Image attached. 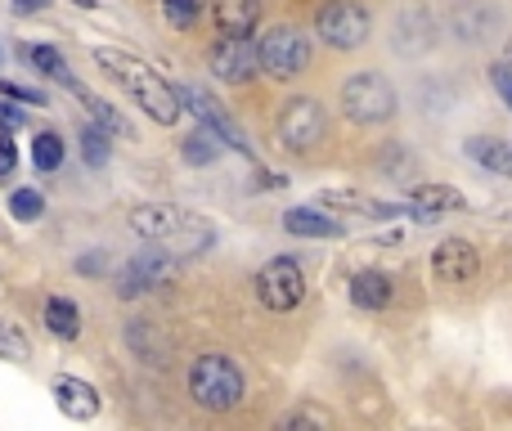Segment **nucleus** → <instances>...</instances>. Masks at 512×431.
<instances>
[{
	"instance_id": "1",
	"label": "nucleus",
	"mask_w": 512,
	"mask_h": 431,
	"mask_svg": "<svg viewBox=\"0 0 512 431\" xmlns=\"http://www.w3.org/2000/svg\"><path fill=\"white\" fill-rule=\"evenodd\" d=\"M95 59H99V68H108L117 81H122L126 90H131L135 99H140V108L153 117V122H162V126H171V122H180V90H171L167 81L158 77V72L149 68V63H140L135 54H122V50H95Z\"/></svg>"
},
{
	"instance_id": "2",
	"label": "nucleus",
	"mask_w": 512,
	"mask_h": 431,
	"mask_svg": "<svg viewBox=\"0 0 512 431\" xmlns=\"http://www.w3.org/2000/svg\"><path fill=\"white\" fill-rule=\"evenodd\" d=\"M243 391H248V382H243V369L230 355H198L189 364V396L203 409H212V414L243 405Z\"/></svg>"
},
{
	"instance_id": "3",
	"label": "nucleus",
	"mask_w": 512,
	"mask_h": 431,
	"mask_svg": "<svg viewBox=\"0 0 512 431\" xmlns=\"http://www.w3.org/2000/svg\"><path fill=\"white\" fill-rule=\"evenodd\" d=\"M342 113L360 126H378L396 113V90L382 72H355L342 86Z\"/></svg>"
},
{
	"instance_id": "4",
	"label": "nucleus",
	"mask_w": 512,
	"mask_h": 431,
	"mask_svg": "<svg viewBox=\"0 0 512 431\" xmlns=\"http://www.w3.org/2000/svg\"><path fill=\"white\" fill-rule=\"evenodd\" d=\"M256 50H261V68L270 72L274 81H292V77H301L310 63V36L297 32L292 23H274L270 32L256 41Z\"/></svg>"
},
{
	"instance_id": "5",
	"label": "nucleus",
	"mask_w": 512,
	"mask_h": 431,
	"mask_svg": "<svg viewBox=\"0 0 512 431\" xmlns=\"http://www.w3.org/2000/svg\"><path fill=\"white\" fill-rule=\"evenodd\" d=\"M324 131H328V117H324V104L319 99H288L279 113V140L288 153H310L324 144Z\"/></svg>"
},
{
	"instance_id": "6",
	"label": "nucleus",
	"mask_w": 512,
	"mask_h": 431,
	"mask_svg": "<svg viewBox=\"0 0 512 431\" xmlns=\"http://www.w3.org/2000/svg\"><path fill=\"white\" fill-rule=\"evenodd\" d=\"M315 32H319V41L333 45V50H360V45L369 41V14H364V5H355V0H328L315 18Z\"/></svg>"
},
{
	"instance_id": "7",
	"label": "nucleus",
	"mask_w": 512,
	"mask_h": 431,
	"mask_svg": "<svg viewBox=\"0 0 512 431\" xmlns=\"http://www.w3.org/2000/svg\"><path fill=\"white\" fill-rule=\"evenodd\" d=\"M256 297H261L265 310H292L301 297H306V274L292 256H274L256 270Z\"/></svg>"
},
{
	"instance_id": "8",
	"label": "nucleus",
	"mask_w": 512,
	"mask_h": 431,
	"mask_svg": "<svg viewBox=\"0 0 512 431\" xmlns=\"http://www.w3.org/2000/svg\"><path fill=\"white\" fill-rule=\"evenodd\" d=\"M207 63H212V72L221 81L243 86V81H252L256 68H261V50L252 45V36H221V41L212 45V54H207Z\"/></svg>"
},
{
	"instance_id": "9",
	"label": "nucleus",
	"mask_w": 512,
	"mask_h": 431,
	"mask_svg": "<svg viewBox=\"0 0 512 431\" xmlns=\"http://www.w3.org/2000/svg\"><path fill=\"white\" fill-rule=\"evenodd\" d=\"M176 274V261L162 252H140L135 261L122 265V274H117V297L131 301V297H144V292L162 288V283Z\"/></svg>"
},
{
	"instance_id": "10",
	"label": "nucleus",
	"mask_w": 512,
	"mask_h": 431,
	"mask_svg": "<svg viewBox=\"0 0 512 431\" xmlns=\"http://www.w3.org/2000/svg\"><path fill=\"white\" fill-rule=\"evenodd\" d=\"M185 212L180 207H167V203H144V207H131L126 225L135 229L140 238H153V243H171V238L185 229Z\"/></svg>"
},
{
	"instance_id": "11",
	"label": "nucleus",
	"mask_w": 512,
	"mask_h": 431,
	"mask_svg": "<svg viewBox=\"0 0 512 431\" xmlns=\"http://www.w3.org/2000/svg\"><path fill=\"white\" fill-rule=\"evenodd\" d=\"M477 247L468 243V238H445L441 247L432 252V270L441 283H468L477 279Z\"/></svg>"
},
{
	"instance_id": "12",
	"label": "nucleus",
	"mask_w": 512,
	"mask_h": 431,
	"mask_svg": "<svg viewBox=\"0 0 512 431\" xmlns=\"http://www.w3.org/2000/svg\"><path fill=\"white\" fill-rule=\"evenodd\" d=\"M463 194L450 185H418L414 194H409V212H414V220H423V225H432V220L450 216V212H463Z\"/></svg>"
},
{
	"instance_id": "13",
	"label": "nucleus",
	"mask_w": 512,
	"mask_h": 431,
	"mask_svg": "<svg viewBox=\"0 0 512 431\" xmlns=\"http://www.w3.org/2000/svg\"><path fill=\"white\" fill-rule=\"evenodd\" d=\"M212 23L221 36H252L261 23V0H212Z\"/></svg>"
},
{
	"instance_id": "14",
	"label": "nucleus",
	"mask_w": 512,
	"mask_h": 431,
	"mask_svg": "<svg viewBox=\"0 0 512 431\" xmlns=\"http://www.w3.org/2000/svg\"><path fill=\"white\" fill-rule=\"evenodd\" d=\"M180 95H185V104H189V108H194V113H198V117H203V122H207V126H216V131H221V135H225V144H230V149L248 153V140H243V135H239V126H234V122H230V113H225V108H221V104H216V99H212V95H203V90H194V86H185V90H180Z\"/></svg>"
},
{
	"instance_id": "15",
	"label": "nucleus",
	"mask_w": 512,
	"mask_h": 431,
	"mask_svg": "<svg viewBox=\"0 0 512 431\" xmlns=\"http://www.w3.org/2000/svg\"><path fill=\"white\" fill-rule=\"evenodd\" d=\"M315 203H319V207H333V212L369 216V220H391V216H400V207L382 203V198H369V194H355V189H328V194H319Z\"/></svg>"
},
{
	"instance_id": "16",
	"label": "nucleus",
	"mask_w": 512,
	"mask_h": 431,
	"mask_svg": "<svg viewBox=\"0 0 512 431\" xmlns=\"http://www.w3.org/2000/svg\"><path fill=\"white\" fill-rule=\"evenodd\" d=\"M54 400H59V409L68 418H77V423L99 414V391L81 378H54Z\"/></svg>"
},
{
	"instance_id": "17",
	"label": "nucleus",
	"mask_w": 512,
	"mask_h": 431,
	"mask_svg": "<svg viewBox=\"0 0 512 431\" xmlns=\"http://www.w3.org/2000/svg\"><path fill=\"white\" fill-rule=\"evenodd\" d=\"M351 306H360V310H387L391 306V279L382 270L351 274Z\"/></svg>"
},
{
	"instance_id": "18",
	"label": "nucleus",
	"mask_w": 512,
	"mask_h": 431,
	"mask_svg": "<svg viewBox=\"0 0 512 431\" xmlns=\"http://www.w3.org/2000/svg\"><path fill=\"white\" fill-rule=\"evenodd\" d=\"M283 229L297 238H337L342 234V225H337L333 216L315 212V207H292V212L283 216Z\"/></svg>"
},
{
	"instance_id": "19",
	"label": "nucleus",
	"mask_w": 512,
	"mask_h": 431,
	"mask_svg": "<svg viewBox=\"0 0 512 431\" xmlns=\"http://www.w3.org/2000/svg\"><path fill=\"white\" fill-rule=\"evenodd\" d=\"M63 86H68L72 95H77L81 104L90 108V117H95V122L104 126V131H113V135H131V122H126V117L117 113V108L108 104V99H95V95H90L86 86H81V81H72V72H68V77H63Z\"/></svg>"
},
{
	"instance_id": "20",
	"label": "nucleus",
	"mask_w": 512,
	"mask_h": 431,
	"mask_svg": "<svg viewBox=\"0 0 512 431\" xmlns=\"http://www.w3.org/2000/svg\"><path fill=\"white\" fill-rule=\"evenodd\" d=\"M468 158L481 162L486 171L512 176V144L508 140H495V135H472V140H468Z\"/></svg>"
},
{
	"instance_id": "21",
	"label": "nucleus",
	"mask_w": 512,
	"mask_h": 431,
	"mask_svg": "<svg viewBox=\"0 0 512 431\" xmlns=\"http://www.w3.org/2000/svg\"><path fill=\"white\" fill-rule=\"evenodd\" d=\"M45 328H50L59 342H77V333H81V310L72 306V301H63V297H50V301H45Z\"/></svg>"
},
{
	"instance_id": "22",
	"label": "nucleus",
	"mask_w": 512,
	"mask_h": 431,
	"mask_svg": "<svg viewBox=\"0 0 512 431\" xmlns=\"http://www.w3.org/2000/svg\"><path fill=\"white\" fill-rule=\"evenodd\" d=\"M221 140H225V135L216 131V126L203 122V131H194L185 140V162H194V167H203V162H216V158H221V149H225Z\"/></svg>"
},
{
	"instance_id": "23",
	"label": "nucleus",
	"mask_w": 512,
	"mask_h": 431,
	"mask_svg": "<svg viewBox=\"0 0 512 431\" xmlns=\"http://www.w3.org/2000/svg\"><path fill=\"white\" fill-rule=\"evenodd\" d=\"M18 54H23V63H32V68H41L45 77H54V81H63V77H68V59H63V54L54 50V45H32V50H27V45H23V50H18Z\"/></svg>"
},
{
	"instance_id": "24",
	"label": "nucleus",
	"mask_w": 512,
	"mask_h": 431,
	"mask_svg": "<svg viewBox=\"0 0 512 431\" xmlns=\"http://www.w3.org/2000/svg\"><path fill=\"white\" fill-rule=\"evenodd\" d=\"M27 355H32V342H27V333L14 324V319H0V360L23 364Z\"/></svg>"
},
{
	"instance_id": "25",
	"label": "nucleus",
	"mask_w": 512,
	"mask_h": 431,
	"mask_svg": "<svg viewBox=\"0 0 512 431\" xmlns=\"http://www.w3.org/2000/svg\"><path fill=\"white\" fill-rule=\"evenodd\" d=\"M32 162L41 171H54V167H63V140L54 131H41L32 140Z\"/></svg>"
},
{
	"instance_id": "26",
	"label": "nucleus",
	"mask_w": 512,
	"mask_h": 431,
	"mask_svg": "<svg viewBox=\"0 0 512 431\" xmlns=\"http://www.w3.org/2000/svg\"><path fill=\"white\" fill-rule=\"evenodd\" d=\"M203 9H207V0H162V14H167V23L180 27V32H185V27H194Z\"/></svg>"
},
{
	"instance_id": "27",
	"label": "nucleus",
	"mask_w": 512,
	"mask_h": 431,
	"mask_svg": "<svg viewBox=\"0 0 512 431\" xmlns=\"http://www.w3.org/2000/svg\"><path fill=\"white\" fill-rule=\"evenodd\" d=\"M108 135H113V131H104V126H99V131H95V126H81V144H86V162H90V167H104V162H108V153H113V149H108Z\"/></svg>"
},
{
	"instance_id": "28",
	"label": "nucleus",
	"mask_w": 512,
	"mask_h": 431,
	"mask_svg": "<svg viewBox=\"0 0 512 431\" xmlns=\"http://www.w3.org/2000/svg\"><path fill=\"white\" fill-rule=\"evenodd\" d=\"M9 212H14L18 220H36L45 212V203H41V194H36V189H18V194L9 198Z\"/></svg>"
},
{
	"instance_id": "29",
	"label": "nucleus",
	"mask_w": 512,
	"mask_h": 431,
	"mask_svg": "<svg viewBox=\"0 0 512 431\" xmlns=\"http://www.w3.org/2000/svg\"><path fill=\"white\" fill-rule=\"evenodd\" d=\"M283 427H333V414H328V409L306 405V409H297V414L283 418Z\"/></svg>"
},
{
	"instance_id": "30",
	"label": "nucleus",
	"mask_w": 512,
	"mask_h": 431,
	"mask_svg": "<svg viewBox=\"0 0 512 431\" xmlns=\"http://www.w3.org/2000/svg\"><path fill=\"white\" fill-rule=\"evenodd\" d=\"M0 95H5V99H18V104H32V108H41V104H45V95H41V90L14 86V81H0Z\"/></svg>"
},
{
	"instance_id": "31",
	"label": "nucleus",
	"mask_w": 512,
	"mask_h": 431,
	"mask_svg": "<svg viewBox=\"0 0 512 431\" xmlns=\"http://www.w3.org/2000/svg\"><path fill=\"white\" fill-rule=\"evenodd\" d=\"M490 81H495V90L504 95V104L512 108V63H495V68H490Z\"/></svg>"
},
{
	"instance_id": "32",
	"label": "nucleus",
	"mask_w": 512,
	"mask_h": 431,
	"mask_svg": "<svg viewBox=\"0 0 512 431\" xmlns=\"http://www.w3.org/2000/svg\"><path fill=\"white\" fill-rule=\"evenodd\" d=\"M14 167H18V149L9 144V135H0V176H9Z\"/></svg>"
},
{
	"instance_id": "33",
	"label": "nucleus",
	"mask_w": 512,
	"mask_h": 431,
	"mask_svg": "<svg viewBox=\"0 0 512 431\" xmlns=\"http://www.w3.org/2000/svg\"><path fill=\"white\" fill-rule=\"evenodd\" d=\"M27 117L18 113V108H9V104H0V131H18V126H23Z\"/></svg>"
},
{
	"instance_id": "34",
	"label": "nucleus",
	"mask_w": 512,
	"mask_h": 431,
	"mask_svg": "<svg viewBox=\"0 0 512 431\" xmlns=\"http://www.w3.org/2000/svg\"><path fill=\"white\" fill-rule=\"evenodd\" d=\"M104 265H108V261H104V252H99V256H81V261H77V270H81V274H99V270H104Z\"/></svg>"
},
{
	"instance_id": "35",
	"label": "nucleus",
	"mask_w": 512,
	"mask_h": 431,
	"mask_svg": "<svg viewBox=\"0 0 512 431\" xmlns=\"http://www.w3.org/2000/svg\"><path fill=\"white\" fill-rule=\"evenodd\" d=\"M14 9H18V14H41L45 0H14Z\"/></svg>"
},
{
	"instance_id": "36",
	"label": "nucleus",
	"mask_w": 512,
	"mask_h": 431,
	"mask_svg": "<svg viewBox=\"0 0 512 431\" xmlns=\"http://www.w3.org/2000/svg\"><path fill=\"white\" fill-rule=\"evenodd\" d=\"M77 5H86V9H90V5H95V0H77Z\"/></svg>"
},
{
	"instance_id": "37",
	"label": "nucleus",
	"mask_w": 512,
	"mask_h": 431,
	"mask_svg": "<svg viewBox=\"0 0 512 431\" xmlns=\"http://www.w3.org/2000/svg\"><path fill=\"white\" fill-rule=\"evenodd\" d=\"M508 63H512V41H508Z\"/></svg>"
}]
</instances>
